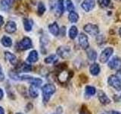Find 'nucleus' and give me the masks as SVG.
Here are the masks:
<instances>
[{
  "label": "nucleus",
  "mask_w": 121,
  "mask_h": 114,
  "mask_svg": "<svg viewBox=\"0 0 121 114\" xmlns=\"http://www.w3.org/2000/svg\"><path fill=\"white\" fill-rule=\"evenodd\" d=\"M56 88L55 86L52 84H46L45 85L43 88H42V91H43V100L45 104L48 102L50 100L51 96L55 92Z\"/></svg>",
  "instance_id": "1"
},
{
  "label": "nucleus",
  "mask_w": 121,
  "mask_h": 114,
  "mask_svg": "<svg viewBox=\"0 0 121 114\" xmlns=\"http://www.w3.org/2000/svg\"><path fill=\"white\" fill-rule=\"evenodd\" d=\"M108 84L111 87H112L113 88H114L117 91L121 90V81L115 75H112L111 76H109L108 79Z\"/></svg>",
  "instance_id": "2"
},
{
  "label": "nucleus",
  "mask_w": 121,
  "mask_h": 114,
  "mask_svg": "<svg viewBox=\"0 0 121 114\" xmlns=\"http://www.w3.org/2000/svg\"><path fill=\"white\" fill-rule=\"evenodd\" d=\"M113 53V49L112 47H107L101 52L99 56V61L101 63H106L109 61V59Z\"/></svg>",
  "instance_id": "3"
},
{
  "label": "nucleus",
  "mask_w": 121,
  "mask_h": 114,
  "mask_svg": "<svg viewBox=\"0 0 121 114\" xmlns=\"http://www.w3.org/2000/svg\"><path fill=\"white\" fill-rule=\"evenodd\" d=\"M83 30H85V32L92 36H97L99 33V28H98V25L90 24V23L83 27Z\"/></svg>",
  "instance_id": "4"
},
{
  "label": "nucleus",
  "mask_w": 121,
  "mask_h": 114,
  "mask_svg": "<svg viewBox=\"0 0 121 114\" xmlns=\"http://www.w3.org/2000/svg\"><path fill=\"white\" fill-rule=\"evenodd\" d=\"M33 43H32V40H30V38L29 37H24L22 39V40L20 41V43H18L17 47L18 49H21V50H26V49H29L32 47Z\"/></svg>",
  "instance_id": "5"
},
{
  "label": "nucleus",
  "mask_w": 121,
  "mask_h": 114,
  "mask_svg": "<svg viewBox=\"0 0 121 114\" xmlns=\"http://www.w3.org/2000/svg\"><path fill=\"white\" fill-rule=\"evenodd\" d=\"M57 54L62 59H67L70 56V49L69 47H59L57 49Z\"/></svg>",
  "instance_id": "6"
},
{
  "label": "nucleus",
  "mask_w": 121,
  "mask_h": 114,
  "mask_svg": "<svg viewBox=\"0 0 121 114\" xmlns=\"http://www.w3.org/2000/svg\"><path fill=\"white\" fill-rule=\"evenodd\" d=\"M108 67L111 69L118 70L121 68V59L119 57L115 56L111 59L108 62Z\"/></svg>",
  "instance_id": "7"
},
{
  "label": "nucleus",
  "mask_w": 121,
  "mask_h": 114,
  "mask_svg": "<svg viewBox=\"0 0 121 114\" xmlns=\"http://www.w3.org/2000/svg\"><path fill=\"white\" fill-rule=\"evenodd\" d=\"M79 44L83 49H88L89 47V39L85 33H81L79 35Z\"/></svg>",
  "instance_id": "8"
},
{
  "label": "nucleus",
  "mask_w": 121,
  "mask_h": 114,
  "mask_svg": "<svg viewBox=\"0 0 121 114\" xmlns=\"http://www.w3.org/2000/svg\"><path fill=\"white\" fill-rule=\"evenodd\" d=\"M95 5V0H84L81 4L82 9L85 11H86V12H89L91 10H92Z\"/></svg>",
  "instance_id": "9"
},
{
  "label": "nucleus",
  "mask_w": 121,
  "mask_h": 114,
  "mask_svg": "<svg viewBox=\"0 0 121 114\" xmlns=\"http://www.w3.org/2000/svg\"><path fill=\"white\" fill-rule=\"evenodd\" d=\"M14 0H1L0 9L4 11H9L13 6Z\"/></svg>",
  "instance_id": "10"
},
{
  "label": "nucleus",
  "mask_w": 121,
  "mask_h": 114,
  "mask_svg": "<svg viewBox=\"0 0 121 114\" xmlns=\"http://www.w3.org/2000/svg\"><path fill=\"white\" fill-rule=\"evenodd\" d=\"M98 98L99 100L100 103L103 105H108L111 103V100L109 99V97L107 96L104 91L99 90L98 92Z\"/></svg>",
  "instance_id": "11"
},
{
  "label": "nucleus",
  "mask_w": 121,
  "mask_h": 114,
  "mask_svg": "<svg viewBox=\"0 0 121 114\" xmlns=\"http://www.w3.org/2000/svg\"><path fill=\"white\" fill-rule=\"evenodd\" d=\"M17 30V25L14 21H9L6 23L5 26V30L9 33H13L16 31Z\"/></svg>",
  "instance_id": "12"
},
{
  "label": "nucleus",
  "mask_w": 121,
  "mask_h": 114,
  "mask_svg": "<svg viewBox=\"0 0 121 114\" xmlns=\"http://www.w3.org/2000/svg\"><path fill=\"white\" fill-rule=\"evenodd\" d=\"M5 58L9 61L12 66H16L17 59L16 56H14L13 53H11L10 52H5Z\"/></svg>",
  "instance_id": "13"
},
{
  "label": "nucleus",
  "mask_w": 121,
  "mask_h": 114,
  "mask_svg": "<svg viewBox=\"0 0 121 114\" xmlns=\"http://www.w3.org/2000/svg\"><path fill=\"white\" fill-rule=\"evenodd\" d=\"M48 29H49V31H50V33L52 34V35H54L55 37L58 36L59 32H60V29H59L58 24H57V22H54V23H52V24L49 25Z\"/></svg>",
  "instance_id": "14"
},
{
  "label": "nucleus",
  "mask_w": 121,
  "mask_h": 114,
  "mask_svg": "<svg viewBox=\"0 0 121 114\" xmlns=\"http://www.w3.org/2000/svg\"><path fill=\"white\" fill-rule=\"evenodd\" d=\"M100 70H101V68H100L99 65L97 64V63H93V64L91 65L90 67H89L90 73L94 76H96L99 74Z\"/></svg>",
  "instance_id": "15"
},
{
  "label": "nucleus",
  "mask_w": 121,
  "mask_h": 114,
  "mask_svg": "<svg viewBox=\"0 0 121 114\" xmlns=\"http://www.w3.org/2000/svg\"><path fill=\"white\" fill-rule=\"evenodd\" d=\"M57 6V15L60 16L64 11V0H58L56 4Z\"/></svg>",
  "instance_id": "16"
},
{
  "label": "nucleus",
  "mask_w": 121,
  "mask_h": 114,
  "mask_svg": "<svg viewBox=\"0 0 121 114\" xmlns=\"http://www.w3.org/2000/svg\"><path fill=\"white\" fill-rule=\"evenodd\" d=\"M39 56H38V52L36 50H33L30 52V54L27 57V61L30 63H33L37 62Z\"/></svg>",
  "instance_id": "17"
},
{
  "label": "nucleus",
  "mask_w": 121,
  "mask_h": 114,
  "mask_svg": "<svg viewBox=\"0 0 121 114\" xmlns=\"http://www.w3.org/2000/svg\"><path fill=\"white\" fill-rule=\"evenodd\" d=\"M29 94L30 96L33 98H36L39 96V90H38V87L31 85L29 87Z\"/></svg>",
  "instance_id": "18"
},
{
  "label": "nucleus",
  "mask_w": 121,
  "mask_h": 114,
  "mask_svg": "<svg viewBox=\"0 0 121 114\" xmlns=\"http://www.w3.org/2000/svg\"><path fill=\"white\" fill-rule=\"evenodd\" d=\"M1 43L4 47H11V45H12V40H11V39L9 37L4 36V37H2V40H1Z\"/></svg>",
  "instance_id": "19"
},
{
  "label": "nucleus",
  "mask_w": 121,
  "mask_h": 114,
  "mask_svg": "<svg viewBox=\"0 0 121 114\" xmlns=\"http://www.w3.org/2000/svg\"><path fill=\"white\" fill-rule=\"evenodd\" d=\"M68 78H70V75H69V73L67 72L66 71H60L59 75H58V80H59V81L61 82V83L67 81Z\"/></svg>",
  "instance_id": "20"
},
{
  "label": "nucleus",
  "mask_w": 121,
  "mask_h": 114,
  "mask_svg": "<svg viewBox=\"0 0 121 114\" xmlns=\"http://www.w3.org/2000/svg\"><path fill=\"white\" fill-rule=\"evenodd\" d=\"M78 35V29L76 26H72L69 30V37L73 40Z\"/></svg>",
  "instance_id": "21"
},
{
  "label": "nucleus",
  "mask_w": 121,
  "mask_h": 114,
  "mask_svg": "<svg viewBox=\"0 0 121 114\" xmlns=\"http://www.w3.org/2000/svg\"><path fill=\"white\" fill-rule=\"evenodd\" d=\"M87 56H88V59L91 61H95L97 59V52L96 51H95L93 49H89L87 50Z\"/></svg>",
  "instance_id": "22"
},
{
  "label": "nucleus",
  "mask_w": 121,
  "mask_h": 114,
  "mask_svg": "<svg viewBox=\"0 0 121 114\" xmlns=\"http://www.w3.org/2000/svg\"><path fill=\"white\" fill-rule=\"evenodd\" d=\"M68 19L71 23H77L79 20V14L76 11H73L70 12L69 15H68Z\"/></svg>",
  "instance_id": "23"
},
{
  "label": "nucleus",
  "mask_w": 121,
  "mask_h": 114,
  "mask_svg": "<svg viewBox=\"0 0 121 114\" xmlns=\"http://www.w3.org/2000/svg\"><path fill=\"white\" fill-rule=\"evenodd\" d=\"M23 22H24V27L26 31H30L32 30L33 21L31 20H29L27 18H24Z\"/></svg>",
  "instance_id": "24"
},
{
  "label": "nucleus",
  "mask_w": 121,
  "mask_h": 114,
  "mask_svg": "<svg viewBox=\"0 0 121 114\" xmlns=\"http://www.w3.org/2000/svg\"><path fill=\"white\" fill-rule=\"evenodd\" d=\"M58 61V57H57L56 55L53 54V55H50L48 57L45 59V62L47 64H51V63H54L55 62Z\"/></svg>",
  "instance_id": "25"
},
{
  "label": "nucleus",
  "mask_w": 121,
  "mask_h": 114,
  "mask_svg": "<svg viewBox=\"0 0 121 114\" xmlns=\"http://www.w3.org/2000/svg\"><path fill=\"white\" fill-rule=\"evenodd\" d=\"M86 94L89 96H93L96 94V89L92 86H86Z\"/></svg>",
  "instance_id": "26"
},
{
  "label": "nucleus",
  "mask_w": 121,
  "mask_h": 114,
  "mask_svg": "<svg viewBox=\"0 0 121 114\" xmlns=\"http://www.w3.org/2000/svg\"><path fill=\"white\" fill-rule=\"evenodd\" d=\"M38 14L39 15H42L43 14V13L45 11V6L44 5L43 2H39V5H38Z\"/></svg>",
  "instance_id": "27"
},
{
  "label": "nucleus",
  "mask_w": 121,
  "mask_h": 114,
  "mask_svg": "<svg viewBox=\"0 0 121 114\" xmlns=\"http://www.w3.org/2000/svg\"><path fill=\"white\" fill-rule=\"evenodd\" d=\"M66 7H67V10L69 12H71V11H73L74 10L73 3L71 0H66Z\"/></svg>",
  "instance_id": "28"
},
{
  "label": "nucleus",
  "mask_w": 121,
  "mask_h": 114,
  "mask_svg": "<svg viewBox=\"0 0 121 114\" xmlns=\"http://www.w3.org/2000/svg\"><path fill=\"white\" fill-rule=\"evenodd\" d=\"M21 70L24 72H29V71H31L32 70V66L30 65L27 64V63H24L23 66H21Z\"/></svg>",
  "instance_id": "29"
},
{
  "label": "nucleus",
  "mask_w": 121,
  "mask_h": 114,
  "mask_svg": "<svg viewBox=\"0 0 121 114\" xmlns=\"http://www.w3.org/2000/svg\"><path fill=\"white\" fill-rule=\"evenodd\" d=\"M110 3H111V0H101V4L103 7H108L109 6Z\"/></svg>",
  "instance_id": "30"
},
{
  "label": "nucleus",
  "mask_w": 121,
  "mask_h": 114,
  "mask_svg": "<svg viewBox=\"0 0 121 114\" xmlns=\"http://www.w3.org/2000/svg\"><path fill=\"white\" fill-rule=\"evenodd\" d=\"M4 79H5V75H4V73H3L1 64H0V81H4Z\"/></svg>",
  "instance_id": "31"
},
{
  "label": "nucleus",
  "mask_w": 121,
  "mask_h": 114,
  "mask_svg": "<svg viewBox=\"0 0 121 114\" xmlns=\"http://www.w3.org/2000/svg\"><path fill=\"white\" fill-rule=\"evenodd\" d=\"M116 76H117V77L120 80V81H121V68H120V69L117 70Z\"/></svg>",
  "instance_id": "32"
},
{
  "label": "nucleus",
  "mask_w": 121,
  "mask_h": 114,
  "mask_svg": "<svg viewBox=\"0 0 121 114\" xmlns=\"http://www.w3.org/2000/svg\"><path fill=\"white\" fill-rule=\"evenodd\" d=\"M3 24H4V19L1 15H0V28L3 25Z\"/></svg>",
  "instance_id": "33"
},
{
  "label": "nucleus",
  "mask_w": 121,
  "mask_h": 114,
  "mask_svg": "<svg viewBox=\"0 0 121 114\" xmlns=\"http://www.w3.org/2000/svg\"><path fill=\"white\" fill-rule=\"evenodd\" d=\"M3 95H4L3 91L1 88H0V100H2V98L3 97Z\"/></svg>",
  "instance_id": "34"
},
{
  "label": "nucleus",
  "mask_w": 121,
  "mask_h": 114,
  "mask_svg": "<svg viewBox=\"0 0 121 114\" xmlns=\"http://www.w3.org/2000/svg\"><path fill=\"white\" fill-rule=\"evenodd\" d=\"M0 114H5V112H4L3 108L0 107Z\"/></svg>",
  "instance_id": "35"
},
{
  "label": "nucleus",
  "mask_w": 121,
  "mask_h": 114,
  "mask_svg": "<svg viewBox=\"0 0 121 114\" xmlns=\"http://www.w3.org/2000/svg\"><path fill=\"white\" fill-rule=\"evenodd\" d=\"M111 114H121V113H120L118 111H113L111 113Z\"/></svg>",
  "instance_id": "36"
},
{
  "label": "nucleus",
  "mask_w": 121,
  "mask_h": 114,
  "mask_svg": "<svg viewBox=\"0 0 121 114\" xmlns=\"http://www.w3.org/2000/svg\"><path fill=\"white\" fill-rule=\"evenodd\" d=\"M119 35H120V37H121V28L119 29Z\"/></svg>",
  "instance_id": "37"
},
{
  "label": "nucleus",
  "mask_w": 121,
  "mask_h": 114,
  "mask_svg": "<svg viewBox=\"0 0 121 114\" xmlns=\"http://www.w3.org/2000/svg\"><path fill=\"white\" fill-rule=\"evenodd\" d=\"M120 100H121V94H120Z\"/></svg>",
  "instance_id": "38"
},
{
  "label": "nucleus",
  "mask_w": 121,
  "mask_h": 114,
  "mask_svg": "<svg viewBox=\"0 0 121 114\" xmlns=\"http://www.w3.org/2000/svg\"><path fill=\"white\" fill-rule=\"evenodd\" d=\"M102 114H104V113H102Z\"/></svg>",
  "instance_id": "39"
},
{
  "label": "nucleus",
  "mask_w": 121,
  "mask_h": 114,
  "mask_svg": "<svg viewBox=\"0 0 121 114\" xmlns=\"http://www.w3.org/2000/svg\"><path fill=\"white\" fill-rule=\"evenodd\" d=\"M0 107H1V106H0Z\"/></svg>",
  "instance_id": "40"
}]
</instances>
